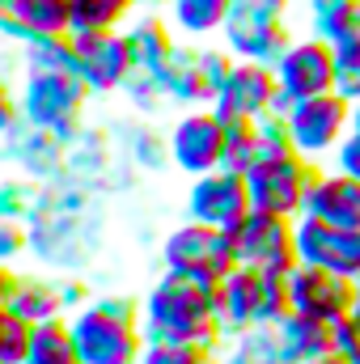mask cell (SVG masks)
<instances>
[{
  "mask_svg": "<svg viewBox=\"0 0 360 364\" xmlns=\"http://www.w3.org/2000/svg\"><path fill=\"white\" fill-rule=\"evenodd\" d=\"M140 331H144V343H195L208 352H221L225 343L216 305H212V288L170 272H162L157 284L144 292Z\"/></svg>",
  "mask_w": 360,
  "mask_h": 364,
  "instance_id": "1",
  "label": "cell"
},
{
  "mask_svg": "<svg viewBox=\"0 0 360 364\" xmlns=\"http://www.w3.org/2000/svg\"><path fill=\"white\" fill-rule=\"evenodd\" d=\"M73 343L81 364H140L144 352V331H140V305L102 296L68 318Z\"/></svg>",
  "mask_w": 360,
  "mask_h": 364,
  "instance_id": "2",
  "label": "cell"
},
{
  "mask_svg": "<svg viewBox=\"0 0 360 364\" xmlns=\"http://www.w3.org/2000/svg\"><path fill=\"white\" fill-rule=\"evenodd\" d=\"M90 102V85L77 77V73H51V68H26V81H21V119L34 127V132H47V136H68L77 132L81 123V110Z\"/></svg>",
  "mask_w": 360,
  "mask_h": 364,
  "instance_id": "3",
  "label": "cell"
},
{
  "mask_svg": "<svg viewBox=\"0 0 360 364\" xmlns=\"http://www.w3.org/2000/svg\"><path fill=\"white\" fill-rule=\"evenodd\" d=\"M233 267H238L233 237L221 233V229L182 220V225H174L166 233V242H162V272H170V275H182V279H195V284L216 288Z\"/></svg>",
  "mask_w": 360,
  "mask_h": 364,
  "instance_id": "4",
  "label": "cell"
},
{
  "mask_svg": "<svg viewBox=\"0 0 360 364\" xmlns=\"http://www.w3.org/2000/svg\"><path fill=\"white\" fill-rule=\"evenodd\" d=\"M284 127H288L292 153L305 157L309 166H318V161L335 157V149L352 132V102L339 93H318V97L292 102L284 114Z\"/></svg>",
  "mask_w": 360,
  "mask_h": 364,
  "instance_id": "5",
  "label": "cell"
},
{
  "mask_svg": "<svg viewBox=\"0 0 360 364\" xmlns=\"http://www.w3.org/2000/svg\"><path fill=\"white\" fill-rule=\"evenodd\" d=\"M288 97L280 93L275 85V73H271L268 64H250V60H233V68H229V77H225V85L221 93L212 97V114L221 119V123H259V119H271V114H288Z\"/></svg>",
  "mask_w": 360,
  "mask_h": 364,
  "instance_id": "6",
  "label": "cell"
},
{
  "mask_svg": "<svg viewBox=\"0 0 360 364\" xmlns=\"http://www.w3.org/2000/svg\"><path fill=\"white\" fill-rule=\"evenodd\" d=\"M229 68H233V55L225 47H179L162 73V97L182 110L212 106Z\"/></svg>",
  "mask_w": 360,
  "mask_h": 364,
  "instance_id": "7",
  "label": "cell"
},
{
  "mask_svg": "<svg viewBox=\"0 0 360 364\" xmlns=\"http://www.w3.org/2000/svg\"><path fill=\"white\" fill-rule=\"evenodd\" d=\"M318 174V166H309L305 157L288 153L280 161H259L246 174V191H250V208L268 212V216H288L297 220L309 195V182Z\"/></svg>",
  "mask_w": 360,
  "mask_h": 364,
  "instance_id": "8",
  "label": "cell"
},
{
  "mask_svg": "<svg viewBox=\"0 0 360 364\" xmlns=\"http://www.w3.org/2000/svg\"><path fill=\"white\" fill-rule=\"evenodd\" d=\"M166 157L170 166L186 174V178H203L212 170H221V157H225V123L199 106V110H182L166 136Z\"/></svg>",
  "mask_w": 360,
  "mask_h": 364,
  "instance_id": "9",
  "label": "cell"
},
{
  "mask_svg": "<svg viewBox=\"0 0 360 364\" xmlns=\"http://www.w3.org/2000/svg\"><path fill=\"white\" fill-rule=\"evenodd\" d=\"M229 237H233L238 267H255V272H292L297 267V220H288V216L250 212Z\"/></svg>",
  "mask_w": 360,
  "mask_h": 364,
  "instance_id": "10",
  "label": "cell"
},
{
  "mask_svg": "<svg viewBox=\"0 0 360 364\" xmlns=\"http://www.w3.org/2000/svg\"><path fill=\"white\" fill-rule=\"evenodd\" d=\"M182 212H186V220H195V225L233 233L255 208H250V191H246V178H242V174L212 170V174H203V178H191Z\"/></svg>",
  "mask_w": 360,
  "mask_h": 364,
  "instance_id": "11",
  "label": "cell"
},
{
  "mask_svg": "<svg viewBox=\"0 0 360 364\" xmlns=\"http://www.w3.org/2000/svg\"><path fill=\"white\" fill-rule=\"evenodd\" d=\"M275 85L288 102H305L318 93H335V47L322 38H292L288 51L275 60Z\"/></svg>",
  "mask_w": 360,
  "mask_h": 364,
  "instance_id": "12",
  "label": "cell"
},
{
  "mask_svg": "<svg viewBox=\"0 0 360 364\" xmlns=\"http://www.w3.org/2000/svg\"><path fill=\"white\" fill-rule=\"evenodd\" d=\"M288 296H292V314L318 318L327 326L344 322L360 305L356 279H344V275L322 272V267H301V263L288 272Z\"/></svg>",
  "mask_w": 360,
  "mask_h": 364,
  "instance_id": "13",
  "label": "cell"
},
{
  "mask_svg": "<svg viewBox=\"0 0 360 364\" xmlns=\"http://www.w3.org/2000/svg\"><path fill=\"white\" fill-rule=\"evenodd\" d=\"M212 305L225 339L268 326V275L255 267H233L212 288Z\"/></svg>",
  "mask_w": 360,
  "mask_h": 364,
  "instance_id": "14",
  "label": "cell"
},
{
  "mask_svg": "<svg viewBox=\"0 0 360 364\" xmlns=\"http://www.w3.org/2000/svg\"><path fill=\"white\" fill-rule=\"evenodd\" d=\"M297 263L335 272L344 279H360V229H335V225L297 216Z\"/></svg>",
  "mask_w": 360,
  "mask_h": 364,
  "instance_id": "15",
  "label": "cell"
},
{
  "mask_svg": "<svg viewBox=\"0 0 360 364\" xmlns=\"http://www.w3.org/2000/svg\"><path fill=\"white\" fill-rule=\"evenodd\" d=\"M292 34H288V17H268V13H250V9H233L225 30H221V47L233 60H250V64H268L288 51Z\"/></svg>",
  "mask_w": 360,
  "mask_h": 364,
  "instance_id": "16",
  "label": "cell"
},
{
  "mask_svg": "<svg viewBox=\"0 0 360 364\" xmlns=\"http://www.w3.org/2000/svg\"><path fill=\"white\" fill-rule=\"evenodd\" d=\"M77 51V73L90 93H115L132 81V51L123 43V30L110 34H68Z\"/></svg>",
  "mask_w": 360,
  "mask_h": 364,
  "instance_id": "17",
  "label": "cell"
},
{
  "mask_svg": "<svg viewBox=\"0 0 360 364\" xmlns=\"http://www.w3.org/2000/svg\"><path fill=\"white\" fill-rule=\"evenodd\" d=\"M301 216L335 225V229H360V182L339 170H318L309 182Z\"/></svg>",
  "mask_w": 360,
  "mask_h": 364,
  "instance_id": "18",
  "label": "cell"
},
{
  "mask_svg": "<svg viewBox=\"0 0 360 364\" xmlns=\"http://www.w3.org/2000/svg\"><path fill=\"white\" fill-rule=\"evenodd\" d=\"M275 331V343H280V356L288 364H309V360H322L335 352V335L327 322L318 318H301V314H288L284 322L271 326Z\"/></svg>",
  "mask_w": 360,
  "mask_h": 364,
  "instance_id": "19",
  "label": "cell"
},
{
  "mask_svg": "<svg viewBox=\"0 0 360 364\" xmlns=\"http://www.w3.org/2000/svg\"><path fill=\"white\" fill-rule=\"evenodd\" d=\"M229 13H233V0H170L166 4V21L174 26L179 38H191V43L221 38Z\"/></svg>",
  "mask_w": 360,
  "mask_h": 364,
  "instance_id": "20",
  "label": "cell"
},
{
  "mask_svg": "<svg viewBox=\"0 0 360 364\" xmlns=\"http://www.w3.org/2000/svg\"><path fill=\"white\" fill-rule=\"evenodd\" d=\"M4 13L13 26L30 38H68L73 34V9L68 0H9Z\"/></svg>",
  "mask_w": 360,
  "mask_h": 364,
  "instance_id": "21",
  "label": "cell"
},
{
  "mask_svg": "<svg viewBox=\"0 0 360 364\" xmlns=\"http://www.w3.org/2000/svg\"><path fill=\"white\" fill-rule=\"evenodd\" d=\"M360 30V0H305V34L322 43H344Z\"/></svg>",
  "mask_w": 360,
  "mask_h": 364,
  "instance_id": "22",
  "label": "cell"
},
{
  "mask_svg": "<svg viewBox=\"0 0 360 364\" xmlns=\"http://www.w3.org/2000/svg\"><path fill=\"white\" fill-rule=\"evenodd\" d=\"M68 296L60 284H47V279H17L13 288V301H9V314H17L21 322L38 326V322H55L64 314Z\"/></svg>",
  "mask_w": 360,
  "mask_h": 364,
  "instance_id": "23",
  "label": "cell"
},
{
  "mask_svg": "<svg viewBox=\"0 0 360 364\" xmlns=\"http://www.w3.org/2000/svg\"><path fill=\"white\" fill-rule=\"evenodd\" d=\"M73 34H110L136 17V0H68Z\"/></svg>",
  "mask_w": 360,
  "mask_h": 364,
  "instance_id": "24",
  "label": "cell"
},
{
  "mask_svg": "<svg viewBox=\"0 0 360 364\" xmlns=\"http://www.w3.org/2000/svg\"><path fill=\"white\" fill-rule=\"evenodd\" d=\"M26 364H81L73 331H68V318L38 322L30 331V356H26Z\"/></svg>",
  "mask_w": 360,
  "mask_h": 364,
  "instance_id": "25",
  "label": "cell"
},
{
  "mask_svg": "<svg viewBox=\"0 0 360 364\" xmlns=\"http://www.w3.org/2000/svg\"><path fill=\"white\" fill-rule=\"evenodd\" d=\"M216 364H288L280 356V343H275V331L259 326V331H246V335H233L221 343Z\"/></svg>",
  "mask_w": 360,
  "mask_h": 364,
  "instance_id": "26",
  "label": "cell"
},
{
  "mask_svg": "<svg viewBox=\"0 0 360 364\" xmlns=\"http://www.w3.org/2000/svg\"><path fill=\"white\" fill-rule=\"evenodd\" d=\"M255 166H259V136H255V123H225V157H221V170L246 178Z\"/></svg>",
  "mask_w": 360,
  "mask_h": 364,
  "instance_id": "27",
  "label": "cell"
},
{
  "mask_svg": "<svg viewBox=\"0 0 360 364\" xmlns=\"http://www.w3.org/2000/svg\"><path fill=\"white\" fill-rule=\"evenodd\" d=\"M335 93L360 102V34L335 43Z\"/></svg>",
  "mask_w": 360,
  "mask_h": 364,
  "instance_id": "28",
  "label": "cell"
},
{
  "mask_svg": "<svg viewBox=\"0 0 360 364\" xmlns=\"http://www.w3.org/2000/svg\"><path fill=\"white\" fill-rule=\"evenodd\" d=\"M216 352L195 348V343H144L140 364H212Z\"/></svg>",
  "mask_w": 360,
  "mask_h": 364,
  "instance_id": "29",
  "label": "cell"
},
{
  "mask_svg": "<svg viewBox=\"0 0 360 364\" xmlns=\"http://www.w3.org/2000/svg\"><path fill=\"white\" fill-rule=\"evenodd\" d=\"M331 335H335V356H344L348 364H360V305L344 322L331 326Z\"/></svg>",
  "mask_w": 360,
  "mask_h": 364,
  "instance_id": "30",
  "label": "cell"
},
{
  "mask_svg": "<svg viewBox=\"0 0 360 364\" xmlns=\"http://www.w3.org/2000/svg\"><path fill=\"white\" fill-rule=\"evenodd\" d=\"M331 170H339V174H348V178L360 182V127H352V132L344 136V144H339L335 157H331Z\"/></svg>",
  "mask_w": 360,
  "mask_h": 364,
  "instance_id": "31",
  "label": "cell"
},
{
  "mask_svg": "<svg viewBox=\"0 0 360 364\" xmlns=\"http://www.w3.org/2000/svg\"><path fill=\"white\" fill-rule=\"evenodd\" d=\"M21 250H26V229H21V220L0 216V263L9 267V259H17Z\"/></svg>",
  "mask_w": 360,
  "mask_h": 364,
  "instance_id": "32",
  "label": "cell"
},
{
  "mask_svg": "<svg viewBox=\"0 0 360 364\" xmlns=\"http://www.w3.org/2000/svg\"><path fill=\"white\" fill-rule=\"evenodd\" d=\"M17 119H21V106H17L13 90H9L4 77H0V136H9V132L17 127Z\"/></svg>",
  "mask_w": 360,
  "mask_h": 364,
  "instance_id": "33",
  "label": "cell"
},
{
  "mask_svg": "<svg viewBox=\"0 0 360 364\" xmlns=\"http://www.w3.org/2000/svg\"><path fill=\"white\" fill-rule=\"evenodd\" d=\"M21 212H26V191L21 186H0V216L21 220Z\"/></svg>",
  "mask_w": 360,
  "mask_h": 364,
  "instance_id": "34",
  "label": "cell"
},
{
  "mask_svg": "<svg viewBox=\"0 0 360 364\" xmlns=\"http://www.w3.org/2000/svg\"><path fill=\"white\" fill-rule=\"evenodd\" d=\"M233 9H250V13H268V17H288L292 0H233Z\"/></svg>",
  "mask_w": 360,
  "mask_h": 364,
  "instance_id": "35",
  "label": "cell"
},
{
  "mask_svg": "<svg viewBox=\"0 0 360 364\" xmlns=\"http://www.w3.org/2000/svg\"><path fill=\"white\" fill-rule=\"evenodd\" d=\"M17 279L21 275H13L4 263H0V309H9V301H13V288H17Z\"/></svg>",
  "mask_w": 360,
  "mask_h": 364,
  "instance_id": "36",
  "label": "cell"
},
{
  "mask_svg": "<svg viewBox=\"0 0 360 364\" xmlns=\"http://www.w3.org/2000/svg\"><path fill=\"white\" fill-rule=\"evenodd\" d=\"M170 0H136V9H149V13H157V9H166Z\"/></svg>",
  "mask_w": 360,
  "mask_h": 364,
  "instance_id": "37",
  "label": "cell"
},
{
  "mask_svg": "<svg viewBox=\"0 0 360 364\" xmlns=\"http://www.w3.org/2000/svg\"><path fill=\"white\" fill-rule=\"evenodd\" d=\"M309 364H348V360H344V356H335V352H331V356H322V360H309Z\"/></svg>",
  "mask_w": 360,
  "mask_h": 364,
  "instance_id": "38",
  "label": "cell"
},
{
  "mask_svg": "<svg viewBox=\"0 0 360 364\" xmlns=\"http://www.w3.org/2000/svg\"><path fill=\"white\" fill-rule=\"evenodd\" d=\"M352 127H360V102H352Z\"/></svg>",
  "mask_w": 360,
  "mask_h": 364,
  "instance_id": "39",
  "label": "cell"
},
{
  "mask_svg": "<svg viewBox=\"0 0 360 364\" xmlns=\"http://www.w3.org/2000/svg\"><path fill=\"white\" fill-rule=\"evenodd\" d=\"M4 322H9V309H0V331H4Z\"/></svg>",
  "mask_w": 360,
  "mask_h": 364,
  "instance_id": "40",
  "label": "cell"
},
{
  "mask_svg": "<svg viewBox=\"0 0 360 364\" xmlns=\"http://www.w3.org/2000/svg\"><path fill=\"white\" fill-rule=\"evenodd\" d=\"M356 296H360V279H356Z\"/></svg>",
  "mask_w": 360,
  "mask_h": 364,
  "instance_id": "41",
  "label": "cell"
},
{
  "mask_svg": "<svg viewBox=\"0 0 360 364\" xmlns=\"http://www.w3.org/2000/svg\"><path fill=\"white\" fill-rule=\"evenodd\" d=\"M4 4H9V0H0V9H4Z\"/></svg>",
  "mask_w": 360,
  "mask_h": 364,
  "instance_id": "42",
  "label": "cell"
},
{
  "mask_svg": "<svg viewBox=\"0 0 360 364\" xmlns=\"http://www.w3.org/2000/svg\"><path fill=\"white\" fill-rule=\"evenodd\" d=\"M0 364H4V360H0Z\"/></svg>",
  "mask_w": 360,
  "mask_h": 364,
  "instance_id": "43",
  "label": "cell"
},
{
  "mask_svg": "<svg viewBox=\"0 0 360 364\" xmlns=\"http://www.w3.org/2000/svg\"><path fill=\"white\" fill-rule=\"evenodd\" d=\"M212 364H216V360H212Z\"/></svg>",
  "mask_w": 360,
  "mask_h": 364,
  "instance_id": "44",
  "label": "cell"
}]
</instances>
